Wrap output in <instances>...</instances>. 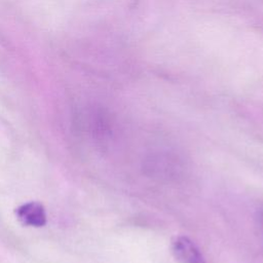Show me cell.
Wrapping results in <instances>:
<instances>
[{
  "instance_id": "2",
  "label": "cell",
  "mask_w": 263,
  "mask_h": 263,
  "mask_svg": "<svg viewBox=\"0 0 263 263\" xmlns=\"http://www.w3.org/2000/svg\"><path fill=\"white\" fill-rule=\"evenodd\" d=\"M18 219L27 225L41 226L45 222V214L43 208L38 203H27L17 211Z\"/></svg>"
},
{
  "instance_id": "1",
  "label": "cell",
  "mask_w": 263,
  "mask_h": 263,
  "mask_svg": "<svg viewBox=\"0 0 263 263\" xmlns=\"http://www.w3.org/2000/svg\"><path fill=\"white\" fill-rule=\"evenodd\" d=\"M172 252L180 263H206L196 245L185 235H178L173 238Z\"/></svg>"
}]
</instances>
